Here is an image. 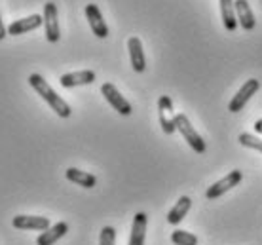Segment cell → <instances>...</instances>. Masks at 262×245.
<instances>
[{
	"mask_svg": "<svg viewBox=\"0 0 262 245\" xmlns=\"http://www.w3.org/2000/svg\"><path fill=\"white\" fill-rule=\"evenodd\" d=\"M29 84H31V87L38 93L42 99L46 101L48 105L52 106V110L57 114L59 118H69L72 114L71 105H69L61 95H57V93L53 92L52 86L44 80V76H40V74H36V73L31 74V76H29Z\"/></svg>",
	"mask_w": 262,
	"mask_h": 245,
	"instance_id": "obj_1",
	"label": "cell"
},
{
	"mask_svg": "<svg viewBox=\"0 0 262 245\" xmlns=\"http://www.w3.org/2000/svg\"><path fill=\"white\" fill-rule=\"evenodd\" d=\"M173 122H175V127H177L181 135L184 137V141L190 145V148L194 152L203 154L205 152V141L200 137V133L194 129V126L190 124V120L186 118L184 114H175L173 116Z\"/></svg>",
	"mask_w": 262,
	"mask_h": 245,
	"instance_id": "obj_2",
	"label": "cell"
},
{
	"mask_svg": "<svg viewBox=\"0 0 262 245\" xmlns=\"http://www.w3.org/2000/svg\"><path fill=\"white\" fill-rule=\"evenodd\" d=\"M243 181V173L239 169H234V171H230L226 177H223L221 181H216L215 185L209 186L207 190H205V198L207 199H216L224 196L226 192H230L234 186H237L239 183Z\"/></svg>",
	"mask_w": 262,
	"mask_h": 245,
	"instance_id": "obj_3",
	"label": "cell"
},
{
	"mask_svg": "<svg viewBox=\"0 0 262 245\" xmlns=\"http://www.w3.org/2000/svg\"><path fill=\"white\" fill-rule=\"evenodd\" d=\"M101 93L105 95V99L108 101V105H111L116 113L122 114V116H129V114L133 113L131 103L118 92V87L114 86V84H108V82L103 84V86H101Z\"/></svg>",
	"mask_w": 262,
	"mask_h": 245,
	"instance_id": "obj_4",
	"label": "cell"
},
{
	"mask_svg": "<svg viewBox=\"0 0 262 245\" xmlns=\"http://www.w3.org/2000/svg\"><path fill=\"white\" fill-rule=\"evenodd\" d=\"M44 29H46V38L48 42H59L61 31H59V13H57V6L53 2L44 4Z\"/></svg>",
	"mask_w": 262,
	"mask_h": 245,
	"instance_id": "obj_5",
	"label": "cell"
},
{
	"mask_svg": "<svg viewBox=\"0 0 262 245\" xmlns=\"http://www.w3.org/2000/svg\"><path fill=\"white\" fill-rule=\"evenodd\" d=\"M258 90H260V80H256V78L247 80L242 86V90L234 95V99L230 101V105H228L230 113H239L243 106L247 105V101H249Z\"/></svg>",
	"mask_w": 262,
	"mask_h": 245,
	"instance_id": "obj_6",
	"label": "cell"
},
{
	"mask_svg": "<svg viewBox=\"0 0 262 245\" xmlns=\"http://www.w3.org/2000/svg\"><path fill=\"white\" fill-rule=\"evenodd\" d=\"M84 12H85V17H88V23L92 27L93 34L97 38H106L108 36V27H106L105 19H103V13H101L97 4H88Z\"/></svg>",
	"mask_w": 262,
	"mask_h": 245,
	"instance_id": "obj_7",
	"label": "cell"
},
{
	"mask_svg": "<svg viewBox=\"0 0 262 245\" xmlns=\"http://www.w3.org/2000/svg\"><path fill=\"white\" fill-rule=\"evenodd\" d=\"M13 228L17 230H48L50 219L48 217H36V215H17L12 220Z\"/></svg>",
	"mask_w": 262,
	"mask_h": 245,
	"instance_id": "obj_8",
	"label": "cell"
},
{
	"mask_svg": "<svg viewBox=\"0 0 262 245\" xmlns=\"http://www.w3.org/2000/svg\"><path fill=\"white\" fill-rule=\"evenodd\" d=\"M42 23H44V15H38V13H34V15L23 17V19L12 21V23L6 27V29H8V34H12V36H17V34H25V33H29V31H34V29H38V27H42Z\"/></svg>",
	"mask_w": 262,
	"mask_h": 245,
	"instance_id": "obj_9",
	"label": "cell"
},
{
	"mask_svg": "<svg viewBox=\"0 0 262 245\" xmlns=\"http://www.w3.org/2000/svg\"><path fill=\"white\" fill-rule=\"evenodd\" d=\"M234 12H236L237 25L242 27L243 31H253L256 27L255 13H253L247 0H236L234 2Z\"/></svg>",
	"mask_w": 262,
	"mask_h": 245,
	"instance_id": "obj_10",
	"label": "cell"
},
{
	"mask_svg": "<svg viewBox=\"0 0 262 245\" xmlns=\"http://www.w3.org/2000/svg\"><path fill=\"white\" fill-rule=\"evenodd\" d=\"M127 50H129V59L131 66L135 73H143L146 69V59H144V52H143V44L137 36H131L127 40Z\"/></svg>",
	"mask_w": 262,
	"mask_h": 245,
	"instance_id": "obj_11",
	"label": "cell"
},
{
	"mask_svg": "<svg viewBox=\"0 0 262 245\" xmlns=\"http://www.w3.org/2000/svg\"><path fill=\"white\" fill-rule=\"evenodd\" d=\"M95 82V73L93 71H78V73L63 74L59 78V84L63 87H76V86H88Z\"/></svg>",
	"mask_w": 262,
	"mask_h": 245,
	"instance_id": "obj_12",
	"label": "cell"
},
{
	"mask_svg": "<svg viewBox=\"0 0 262 245\" xmlns=\"http://www.w3.org/2000/svg\"><path fill=\"white\" fill-rule=\"evenodd\" d=\"M146 225H148V217H146V213H137V215L133 217L129 245H144V238H146Z\"/></svg>",
	"mask_w": 262,
	"mask_h": 245,
	"instance_id": "obj_13",
	"label": "cell"
},
{
	"mask_svg": "<svg viewBox=\"0 0 262 245\" xmlns=\"http://www.w3.org/2000/svg\"><path fill=\"white\" fill-rule=\"evenodd\" d=\"M67 232H69V225L67 222H57V225L50 226L48 230L40 234L36 238V245H55Z\"/></svg>",
	"mask_w": 262,
	"mask_h": 245,
	"instance_id": "obj_14",
	"label": "cell"
},
{
	"mask_svg": "<svg viewBox=\"0 0 262 245\" xmlns=\"http://www.w3.org/2000/svg\"><path fill=\"white\" fill-rule=\"evenodd\" d=\"M65 177L71 183H74V185L82 186V188H93V186L97 185V177L95 175H92V173L88 171H80L76 167H69L65 171Z\"/></svg>",
	"mask_w": 262,
	"mask_h": 245,
	"instance_id": "obj_15",
	"label": "cell"
},
{
	"mask_svg": "<svg viewBox=\"0 0 262 245\" xmlns=\"http://www.w3.org/2000/svg\"><path fill=\"white\" fill-rule=\"evenodd\" d=\"M190 207H192V199L188 198V196H181L179 202L175 204V207L167 213V222L173 225V226L179 225V222L186 217V213L190 211Z\"/></svg>",
	"mask_w": 262,
	"mask_h": 245,
	"instance_id": "obj_16",
	"label": "cell"
},
{
	"mask_svg": "<svg viewBox=\"0 0 262 245\" xmlns=\"http://www.w3.org/2000/svg\"><path fill=\"white\" fill-rule=\"evenodd\" d=\"M221 2V15H223V25L226 31L234 33L237 27L236 12H234V2L236 0H219Z\"/></svg>",
	"mask_w": 262,
	"mask_h": 245,
	"instance_id": "obj_17",
	"label": "cell"
},
{
	"mask_svg": "<svg viewBox=\"0 0 262 245\" xmlns=\"http://www.w3.org/2000/svg\"><path fill=\"white\" fill-rule=\"evenodd\" d=\"M171 241L175 245H198V236L184 230H175L171 234Z\"/></svg>",
	"mask_w": 262,
	"mask_h": 245,
	"instance_id": "obj_18",
	"label": "cell"
},
{
	"mask_svg": "<svg viewBox=\"0 0 262 245\" xmlns=\"http://www.w3.org/2000/svg\"><path fill=\"white\" fill-rule=\"evenodd\" d=\"M239 143H242L243 146L253 148V150L262 154V139H258V137H255V135H251V133H242V135H239Z\"/></svg>",
	"mask_w": 262,
	"mask_h": 245,
	"instance_id": "obj_19",
	"label": "cell"
},
{
	"mask_svg": "<svg viewBox=\"0 0 262 245\" xmlns=\"http://www.w3.org/2000/svg\"><path fill=\"white\" fill-rule=\"evenodd\" d=\"M116 243V230L112 226H105L99 236V245H114Z\"/></svg>",
	"mask_w": 262,
	"mask_h": 245,
	"instance_id": "obj_20",
	"label": "cell"
},
{
	"mask_svg": "<svg viewBox=\"0 0 262 245\" xmlns=\"http://www.w3.org/2000/svg\"><path fill=\"white\" fill-rule=\"evenodd\" d=\"M158 113H160V124H162V129H164L165 135H171V133L177 131L175 122H173V118H167V113H164V110H158Z\"/></svg>",
	"mask_w": 262,
	"mask_h": 245,
	"instance_id": "obj_21",
	"label": "cell"
},
{
	"mask_svg": "<svg viewBox=\"0 0 262 245\" xmlns=\"http://www.w3.org/2000/svg\"><path fill=\"white\" fill-rule=\"evenodd\" d=\"M6 34H8V29L4 27V23H2V17H0V40L4 38Z\"/></svg>",
	"mask_w": 262,
	"mask_h": 245,
	"instance_id": "obj_22",
	"label": "cell"
},
{
	"mask_svg": "<svg viewBox=\"0 0 262 245\" xmlns=\"http://www.w3.org/2000/svg\"><path fill=\"white\" fill-rule=\"evenodd\" d=\"M255 131H256V133H260V135H262V118H260V120H256V122H255Z\"/></svg>",
	"mask_w": 262,
	"mask_h": 245,
	"instance_id": "obj_23",
	"label": "cell"
}]
</instances>
